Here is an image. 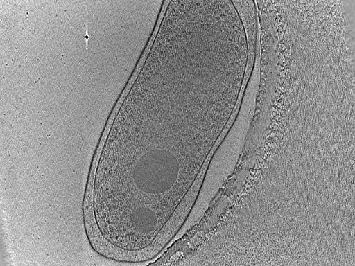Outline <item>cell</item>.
Listing matches in <instances>:
<instances>
[{"instance_id": "1", "label": "cell", "mask_w": 355, "mask_h": 266, "mask_svg": "<svg viewBox=\"0 0 355 266\" xmlns=\"http://www.w3.org/2000/svg\"><path fill=\"white\" fill-rule=\"evenodd\" d=\"M145 109L121 110L104 148L103 178L117 206L159 229L178 225L186 196L227 115L206 78L172 61Z\"/></svg>"}]
</instances>
